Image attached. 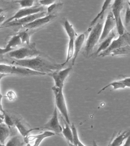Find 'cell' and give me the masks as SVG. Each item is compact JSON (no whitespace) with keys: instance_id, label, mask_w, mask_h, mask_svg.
Segmentation results:
<instances>
[{"instance_id":"6da1fadb","label":"cell","mask_w":130,"mask_h":146,"mask_svg":"<svg viewBox=\"0 0 130 146\" xmlns=\"http://www.w3.org/2000/svg\"><path fill=\"white\" fill-rule=\"evenodd\" d=\"M4 60L8 62L9 64L22 66L49 76L54 72L63 68L61 64L56 63L41 54L24 60H16L7 57V58H4Z\"/></svg>"},{"instance_id":"7a4b0ae2","label":"cell","mask_w":130,"mask_h":146,"mask_svg":"<svg viewBox=\"0 0 130 146\" xmlns=\"http://www.w3.org/2000/svg\"><path fill=\"white\" fill-rule=\"evenodd\" d=\"M1 79L5 76H45V74L32 70L30 68L16 65L1 64L0 65Z\"/></svg>"},{"instance_id":"3957f363","label":"cell","mask_w":130,"mask_h":146,"mask_svg":"<svg viewBox=\"0 0 130 146\" xmlns=\"http://www.w3.org/2000/svg\"><path fill=\"white\" fill-rule=\"evenodd\" d=\"M103 25V23L98 22L90 30L84 50V53L86 57L90 56L97 43L99 42Z\"/></svg>"},{"instance_id":"277c9868","label":"cell","mask_w":130,"mask_h":146,"mask_svg":"<svg viewBox=\"0 0 130 146\" xmlns=\"http://www.w3.org/2000/svg\"><path fill=\"white\" fill-rule=\"evenodd\" d=\"M41 54V52L36 49L35 43L30 46H23L7 54V57L16 59L24 60L34 58Z\"/></svg>"},{"instance_id":"5b68a950","label":"cell","mask_w":130,"mask_h":146,"mask_svg":"<svg viewBox=\"0 0 130 146\" xmlns=\"http://www.w3.org/2000/svg\"><path fill=\"white\" fill-rule=\"evenodd\" d=\"M63 23L65 30L69 37L67 58L65 62L61 64V66L63 67L66 64L68 63L71 59H72L74 54L75 40L77 37V33L73 27L68 20L67 19L64 20Z\"/></svg>"},{"instance_id":"8992f818","label":"cell","mask_w":130,"mask_h":146,"mask_svg":"<svg viewBox=\"0 0 130 146\" xmlns=\"http://www.w3.org/2000/svg\"><path fill=\"white\" fill-rule=\"evenodd\" d=\"M63 89V88H60L55 86L52 87V90L55 96V106L67 123L70 125L68 110Z\"/></svg>"},{"instance_id":"52a82bcc","label":"cell","mask_w":130,"mask_h":146,"mask_svg":"<svg viewBox=\"0 0 130 146\" xmlns=\"http://www.w3.org/2000/svg\"><path fill=\"white\" fill-rule=\"evenodd\" d=\"M123 8V1L122 0L115 1L112 7V12L115 19L116 28L119 35H122L125 32L121 17V12Z\"/></svg>"},{"instance_id":"ba28073f","label":"cell","mask_w":130,"mask_h":146,"mask_svg":"<svg viewBox=\"0 0 130 146\" xmlns=\"http://www.w3.org/2000/svg\"><path fill=\"white\" fill-rule=\"evenodd\" d=\"M127 45H130V33L125 31V33L119 36L116 40H114L106 50L98 55L99 57H105L110 55L111 52L115 49Z\"/></svg>"},{"instance_id":"9c48e42d","label":"cell","mask_w":130,"mask_h":146,"mask_svg":"<svg viewBox=\"0 0 130 146\" xmlns=\"http://www.w3.org/2000/svg\"><path fill=\"white\" fill-rule=\"evenodd\" d=\"M46 11L47 9H46V7L41 5L34 6L32 7L27 8L21 9L19 10L14 15L5 21L3 23V25H5L7 23L14 20L19 19L28 16L44 12Z\"/></svg>"},{"instance_id":"30bf717a","label":"cell","mask_w":130,"mask_h":146,"mask_svg":"<svg viewBox=\"0 0 130 146\" xmlns=\"http://www.w3.org/2000/svg\"><path fill=\"white\" fill-rule=\"evenodd\" d=\"M59 119L58 109L55 106L51 118L46 124L39 127L40 130H48L53 131L57 134H61L62 132V128Z\"/></svg>"},{"instance_id":"8fae6325","label":"cell","mask_w":130,"mask_h":146,"mask_svg":"<svg viewBox=\"0 0 130 146\" xmlns=\"http://www.w3.org/2000/svg\"><path fill=\"white\" fill-rule=\"evenodd\" d=\"M48 14L47 13L46 11L40 12V13L24 17L19 19L14 20V21L7 23L5 25L3 26V27H12L19 26L22 27L26 25L31 23L37 19L46 16Z\"/></svg>"},{"instance_id":"7c38bea8","label":"cell","mask_w":130,"mask_h":146,"mask_svg":"<svg viewBox=\"0 0 130 146\" xmlns=\"http://www.w3.org/2000/svg\"><path fill=\"white\" fill-rule=\"evenodd\" d=\"M72 69V67H69L64 69L55 71L49 75L52 77L54 81L55 86L63 88L65 81Z\"/></svg>"},{"instance_id":"4fadbf2b","label":"cell","mask_w":130,"mask_h":146,"mask_svg":"<svg viewBox=\"0 0 130 146\" xmlns=\"http://www.w3.org/2000/svg\"><path fill=\"white\" fill-rule=\"evenodd\" d=\"M115 27H116V24L115 18L112 12H110L108 14L105 23L103 25L99 42L100 43L109 35L112 31H114Z\"/></svg>"},{"instance_id":"5bb4252c","label":"cell","mask_w":130,"mask_h":146,"mask_svg":"<svg viewBox=\"0 0 130 146\" xmlns=\"http://www.w3.org/2000/svg\"><path fill=\"white\" fill-rule=\"evenodd\" d=\"M24 46L19 35L13 36L9 41L6 46L4 48H1V56H5L9 53L18 49Z\"/></svg>"},{"instance_id":"9a60e30c","label":"cell","mask_w":130,"mask_h":146,"mask_svg":"<svg viewBox=\"0 0 130 146\" xmlns=\"http://www.w3.org/2000/svg\"><path fill=\"white\" fill-rule=\"evenodd\" d=\"M56 13L47 15L46 16L42 17L37 19L33 22L29 24L26 25L22 26L23 28H25L26 30H36L38 28L41 27L43 26L48 24L51 21L56 17Z\"/></svg>"},{"instance_id":"2e32d148","label":"cell","mask_w":130,"mask_h":146,"mask_svg":"<svg viewBox=\"0 0 130 146\" xmlns=\"http://www.w3.org/2000/svg\"><path fill=\"white\" fill-rule=\"evenodd\" d=\"M12 119L14 122L15 126L18 129V131L24 139L27 138L29 133L32 131L40 130L39 127L34 128H28L27 127L22 120L18 118L13 117Z\"/></svg>"},{"instance_id":"e0dca14e","label":"cell","mask_w":130,"mask_h":146,"mask_svg":"<svg viewBox=\"0 0 130 146\" xmlns=\"http://www.w3.org/2000/svg\"><path fill=\"white\" fill-rule=\"evenodd\" d=\"M55 135V133L50 131H45L44 133L37 135L30 136L26 139H24L26 143H28L30 141L34 140V142L32 145L28 144L27 146H39L42 141L48 137L52 136Z\"/></svg>"},{"instance_id":"ac0fdd59","label":"cell","mask_w":130,"mask_h":146,"mask_svg":"<svg viewBox=\"0 0 130 146\" xmlns=\"http://www.w3.org/2000/svg\"><path fill=\"white\" fill-rule=\"evenodd\" d=\"M86 39L84 33L81 34L78 36L75 39L74 46L73 56L72 59V66H73L78 58V55L82 48Z\"/></svg>"},{"instance_id":"d6986e66","label":"cell","mask_w":130,"mask_h":146,"mask_svg":"<svg viewBox=\"0 0 130 146\" xmlns=\"http://www.w3.org/2000/svg\"><path fill=\"white\" fill-rule=\"evenodd\" d=\"M60 124L62 128V134L68 143L73 144V136L70 125L68 124L62 115H60Z\"/></svg>"},{"instance_id":"ffe728a7","label":"cell","mask_w":130,"mask_h":146,"mask_svg":"<svg viewBox=\"0 0 130 146\" xmlns=\"http://www.w3.org/2000/svg\"><path fill=\"white\" fill-rule=\"evenodd\" d=\"M116 35L114 31H112L109 35L100 42L99 47L95 52V55H98L101 53L103 52L108 49L114 40Z\"/></svg>"},{"instance_id":"44dd1931","label":"cell","mask_w":130,"mask_h":146,"mask_svg":"<svg viewBox=\"0 0 130 146\" xmlns=\"http://www.w3.org/2000/svg\"><path fill=\"white\" fill-rule=\"evenodd\" d=\"M130 134V131H124L115 137L107 146H121Z\"/></svg>"},{"instance_id":"7402d4cb","label":"cell","mask_w":130,"mask_h":146,"mask_svg":"<svg viewBox=\"0 0 130 146\" xmlns=\"http://www.w3.org/2000/svg\"><path fill=\"white\" fill-rule=\"evenodd\" d=\"M10 128L5 123H1L0 124V143L4 145L5 140L10 135Z\"/></svg>"},{"instance_id":"603a6c76","label":"cell","mask_w":130,"mask_h":146,"mask_svg":"<svg viewBox=\"0 0 130 146\" xmlns=\"http://www.w3.org/2000/svg\"><path fill=\"white\" fill-rule=\"evenodd\" d=\"M112 1H109V0L104 1V4H103L102 6L101 10L99 13L97 15V16L95 17L94 19L91 22L90 27H92L95 24L97 23V21H98L99 19H102V18L103 17L105 11H106V10L108 8L109 6H110V4H111Z\"/></svg>"},{"instance_id":"cb8c5ba5","label":"cell","mask_w":130,"mask_h":146,"mask_svg":"<svg viewBox=\"0 0 130 146\" xmlns=\"http://www.w3.org/2000/svg\"><path fill=\"white\" fill-rule=\"evenodd\" d=\"M110 86L112 87L113 90H116L120 89H124L127 87L125 84H124L123 81L122 80L116 81L112 82V83H110L108 85L105 86V87L103 88L101 90H100V91H99L98 94H100L102 92H103V91L105 90V89H106L110 87Z\"/></svg>"},{"instance_id":"d4e9b609","label":"cell","mask_w":130,"mask_h":146,"mask_svg":"<svg viewBox=\"0 0 130 146\" xmlns=\"http://www.w3.org/2000/svg\"><path fill=\"white\" fill-rule=\"evenodd\" d=\"M130 54V45H127L115 49L112 51L110 55L112 56L123 55Z\"/></svg>"},{"instance_id":"484cf974","label":"cell","mask_w":130,"mask_h":146,"mask_svg":"<svg viewBox=\"0 0 130 146\" xmlns=\"http://www.w3.org/2000/svg\"><path fill=\"white\" fill-rule=\"evenodd\" d=\"M18 34L20 36L24 46H30L31 44L30 41L31 34V31L26 30L20 32Z\"/></svg>"},{"instance_id":"4316f807","label":"cell","mask_w":130,"mask_h":146,"mask_svg":"<svg viewBox=\"0 0 130 146\" xmlns=\"http://www.w3.org/2000/svg\"><path fill=\"white\" fill-rule=\"evenodd\" d=\"M24 143L25 142L24 139H22L18 136H15L9 140L5 146H23Z\"/></svg>"},{"instance_id":"83f0119b","label":"cell","mask_w":130,"mask_h":146,"mask_svg":"<svg viewBox=\"0 0 130 146\" xmlns=\"http://www.w3.org/2000/svg\"><path fill=\"white\" fill-rule=\"evenodd\" d=\"M62 3H58L55 2L47 8V13L48 15L56 13L57 10L61 8V7L62 6Z\"/></svg>"},{"instance_id":"f1b7e54d","label":"cell","mask_w":130,"mask_h":146,"mask_svg":"<svg viewBox=\"0 0 130 146\" xmlns=\"http://www.w3.org/2000/svg\"><path fill=\"white\" fill-rule=\"evenodd\" d=\"M34 1L32 0H22L15 1L16 3H18L22 9L27 8L34 6Z\"/></svg>"},{"instance_id":"f546056e","label":"cell","mask_w":130,"mask_h":146,"mask_svg":"<svg viewBox=\"0 0 130 146\" xmlns=\"http://www.w3.org/2000/svg\"><path fill=\"white\" fill-rule=\"evenodd\" d=\"M4 120L5 124L10 128V129L11 128V127L15 126L14 122H13L12 118L11 117L5 112L4 113Z\"/></svg>"},{"instance_id":"4dcf8cb0","label":"cell","mask_w":130,"mask_h":146,"mask_svg":"<svg viewBox=\"0 0 130 146\" xmlns=\"http://www.w3.org/2000/svg\"><path fill=\"white\" fill-rule=\"evenodd\" d=\"M56 1L54 0H40L39 1L40 5L44 7H48L55 3Z\"/></svg>"},{"instance_id":"1f68e13d","label":"cell","mask_w":130,"mask_h":146,"mask_svg":"<svg viewBox=\"0 0 130 146\" xmlns=\"http://www.w3.org/2000/svg\"><path fill=\"white\" fill-rule=\"evenodd\" d=\"M124 22L126 25L130 23V7L129 6H127L125 11Z\"/></svg>"},{"instance_id":"d6a6232c","label":"cell","mask_w":130,"mask_h":146,"mask_svg":"<svg viewBox=\"0 0 130 146\" xmlns=\"http://www.w3.org/2000/svg\"><path fill=\"white\" fill-rule=\"evenodd\" d=\"M7 97L10 100L12 101L15 98V94L13 91H9L7 93Z\"/></svg>"},{"instance_id":"836d02e7","label":"cell","mask_w":130,"mask_h":146,"mask_svg":"<svg viewBox=\"0 0 130 146\" xmlns=\"http://www.w3.org/2000/svg\"><path fill=\"white\" fill-rule=\"evenodd\" d=\"M122 80L125 84L127 87L130 88V76L126 77L124 79H122Z\"/></svg>"},{"instance_id":"e575fe53","label":"cell","mask_w":130,"mask_h":146,"mask_svg":"<svg viewBox=\"0 0 130 146\" xmlns=\"http://www.w3.org/2000/svg\"><path fill=\"white\" fill-rule=\"evenodd\" d=\"M122 146H130V134L125 140V143Z\"/></svg>"},{"instance_id":"d590c367","label":"cell","mask_w":130,"mask_h":146,"mask_svg":"<svg viewBox=\"0 0 130 146\" xmlns=\"http://www.w3.org/2000/svg\"><path fill=\"white\" fill-rule=\"evenodd\" d=\"M93 146H98V145H97V143H96V141H93Z\"/></svg>"},{"instance_id":"8d00e7d4","label":"cell","mask_w":130,"mask_h":146,"mask_svg":"<svg viewBox=\"0 0 130 146\" xmlns=\"http://www.w3.org/2000/svg\"><path fill=\"white\" fill-rule=\"evenodd\" d=\"M69 146H77L76 145L74 144L70 143H68Z\"/></svg>"},{"instance_id":"74e56055","label":"cell","mask_w":130,"mask_h":146,"mask_svg":"<svg viewBox=\"0 0 130 146\" xmlns=\"http://www.w3.org/2000/svg\"><path fill=\"white\" fill-rule=\"evenodd\" d=\"M128 1L129 2L128 3H129V5H130V1Z\"/></svg>"}]
</instances>
